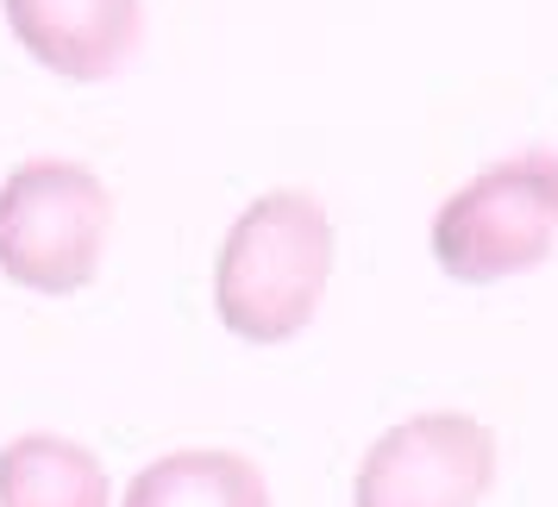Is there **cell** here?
<instances>
[{
	"mask_svg": "<svg viewBox=\"0 0 558 507\" xmlns=\"http://www.w3.org/2000/svg\"><path fill=\"white\" fill-rule=\"evenodd\" d=\"M120 489L95 445L70 432H20L0 445V507H113Z\"/></svg>",
	"mask_w": 558,
	"mask_h": 507,
	"instance_id": "7",
	"label": "cell"
},
{
	"mask_svg": "<svg viewBox=\"0 0 558 507\" xmlns=\"http://www.w3.org/2000/svg\"><path fill=\"white\" fill-rule=\"evenodd\" d=\"M433 263L464 288L527 276L558 251V151L527 145L458 182L427 226Z\"/></svg>",
	"mask_w": 558,
	"mask_h": 507,
	"instance_id": "3",
	"label": "cell"
},
{
	"mask_svg": "<svg viewBox=\"0 0 558 507\" xmlns=\"http://www.w3.org/2000/svg\"><path fill=\"white\" fill-rule=\"evenodd\" d=\"M502 445L477 413L427 407L383 426L352 470V507H483Z\"/></svg>",
	"mask_w": 558,
	"mask_h": 507,
	"instance_id": "4",
	"label": "cell"
},
{
	"mask_svg": "<svg viewBox=\"0 0 558 507\" xmlns=\"http://www.w3.org/2000/svg\"><path fill=\"white\" fill-rule=\"evenodd\" d=\"M13 45L57 82H107L145 38V0H0Z\"/></svg>",
	"mask_w": 558,
	"mask_h": 507,
	"instance_id": "5",
	"label": "cell"
},
{
	"mask_svg": "<svg viewBox=\"0 0 558 507\" xmlns=\"http://www.w3.org/2000/svg\"><path fill=\"white\" fill-rule=\"evenodd\" d=\"M339 232L314 188H270L239 207L214 251V313L239 345H289L332 288Z\"/></svg>",
	"mask_w": 558,
	"mask_h": 507,
	"instance_id": "1",
	"label": "cell"
},
{
	"mask_svg": "<svg viewBox=\"0 0 558 507\" xmlns=\"http://www.w3.org/2000/svg\"><path fill=\"white\" fill-rule=\"evenodd\" d=\"M113 507H270V477L252 452L232 445H177L151 457L120 489Z\"/></svg>",
	"mask_w": 558,
	"mask_h": 507,
	"instance_id": "6",
	"label": "cell"
},
{
	"mask_svg": "<svg viewBox=\"0 0 558 507\" xmlns=\"http://www.w3.org/2000/svg\"><path fill=\"white\" fill-rule=\"evenodd\" d=\"M113 245V188L76 157H26L0 176V276L70 301L95 288Z\"/></svg>",
	"mask_w": 558,
	"mask_h": 507,
	"instance_id": "2",
	"label": "cell"
}]
</instances>
